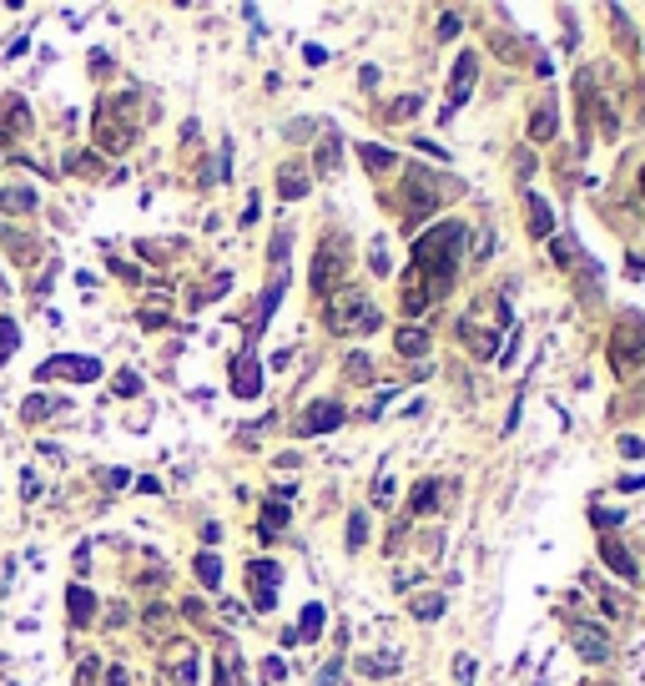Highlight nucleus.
<instances>
[{"mask_svg":"<svg viewBox=\"0 0 645 686\" xmlns=\"http://www.w3.org/2000/svg\"><path fill=\"white\" fill-rule=\"evenodd\" d=\"M459 248H464V222H439L429 238H419L414 248V278L429 283V298L454 288V268H459Z\"/></svg>","mask_w":645,"mask_h":686,"instance_id":"nucleus-1","label":"nucleus"},{"mask_svg":"<svg viewBox=\"0 0 645 686\" xmlns=\"http://www.w3.org/2000/svg\"><path fill=\"white\" fill-rule=\"evenodd\" d=\"M91 127H96V152H106V157H127L132 142H137V96L101 101Z\"/></svg>","mask_w":645,"mask_h":686,"instance_id":"nucleus-2","label":"nucleus"},{"mask_svg":"<svg viewBox=\"0 0 645 686\" xmlns=\"http://www.w3.org/2000/svg\"><path fill=\"white\" fill-rule=\"evenodd\" d=\"M343 278H348V238H343V233H328V238L318 243V258H313V288L328 293V288H338Z\"/></svg>","mask_w":645,"mask_h":686,"instance_id":"nucleus-3","label":"nucleus"},{"mask_svg":"<svg viewBox=\"0 0 645 686\" xmlns=\"http://www.w3.org/2000/svg\"><path fill=\"white\" fill-rule=\"evenodd\" d=\"M378 323H383V313H378L368 298H353V293L338 298V303L328 308V328H333V333H373Z\"/></svg>","mask_w":645,"mask_h":686,"instance_id":"nucleus-4","label":"nucleus"},{"mask_svg":"<svg viewBox=\"0 0 645 686\" xmlns=\"http://www.w3.org/2000/svg\"><path fill=\"white\" fill-rule=\"evenodd\" d=\"M474 76H479V56H474V51H464L459 61H454V91H449V106H444V122L469 101V91H474Z\"/></svg>","mask_w":645,"mask_h":686,"instance_id":"nucleus-5","label":"nucleus"},{"mask_svg":"<svg viewBox=\"0 0 645 686\" xmlns=\"http://www.w3.org/2000/svg\"><path fill=\"white\" fill-rule=\"evenodd\" d=\"M31 132V106L21 96H0V142H21Z\"/></svg>","mask_w":645,"mask_h":686,"instance_id":"nucleus-6","label":"nucleus"},{"mask_svg":"<svg viewBox=\"0 0 645 686\" xmlns=\"http://www.w3.org/2000/svg\"><path fill=\"white\" fill-rule=\"evenodd\" d=\"M55 374H66V379H76V384H91V379H101V364L96 359H46L41 364V379H55Z\"/></svg>","mask_w":645,"mask_h":686,"instance_id":"nucleus-7","label":"nucleus"},{"mask_svg":"<svg viewBox=\"0 0 645 686\" xmlns=\"http://www.w3.org/2000/svg\"><path fill=\"white\" fill-rule=\"evenodd\" d=\"M232 394H238V399H257V394H262V369H257L252 354L232 359Z\"/></svg>","mask_w":645,"mask_h":686,"instance_id":"nucleus-8","label":"nucleus"},{"mask_svg":"<svg viewBox=\"0 0 645 686\" xmlns=\"http://www.w3.org/2000/svg\"><path fill=\"white\" fill-rule=\"evenodd\" d=\"M247 576H252V586H257V611H272L277 606V581H282V565H272V560H252L247 565Z\"/></svg>","mask_w":645,"mask_h":686,"instance_id":"nucleus-9","label":"nucleus"},{"mask_svg":"<svg viewBox=\"0 0 645 686\" xmlns=\"http://www.w3.org/2000/svg\"><path fill=\"white\" fill-rule=\"evenodd\" d=\"M343 424V404H313L303 419H298V434H328Z\"/></svg>","mask_w":645,"mask_h":686,"instance_id":"nucleus-10","label":"nucleus"},{"mask_svg":"<svg viewBox=\"0 0 645 686\" xmlns=\"http://www.w3.org/2000/svg\"><path fill=\"white\" fill-rule=\"evenodd\" d=\"M570 636H575V646H580L585 661H605V656H610V636L600 631V626H575Z\"/></svg>","mask_w":645,"mask_h":686,"instance_id":"nucleus-11","label":"nucleus"},{"mask_svg":"<svg viewBox=\"0 0 645 686\" xmlns=\"http://www.w3.org/2000/svg\"><path fill=\"white\" fill-rule=\"evenodd\" d=\"M36 187L26 182H11V187H0V212H36Z\"/></svg>","mask_w":645,"mask_h":686,"instance_id":"nucleus-12","label":"nucleus"},{"mask_svg":"<svg viewBox=\"0 0 645 686\" xmlns=\"http://www.w3.org/2000/svg\"><path fill=\"white\" fill-rule=\"evenodd\" d=\"M524 207H530V233H535V238H550V233H555V217H550L545 197H540V192H524Z\"/></svg>","mask_w":645,"mask_h":686,"instance_id":"nucleus-13","label":"nucleus"},{"mask_svg":"<svg viewBox=\"0 0 645 686\" xmlns=\"http://www.w3.org/2000/svg\"><path fill=\"white\" fill-rule=\"evenodd\" d=\"M66 611H71V626H86V621L96 616V596H91L86 586H71V591H66Z\"/></svg>","mask_w":645,"mask_h":686,"instance_id":"nucleus-14","label":"nucleus"},{"mask_svg":"<svg viewBox=\"0 0 645 686\" xmlns=\"http://www.w3.org/2000/svg\"><path fill=\"white\" fill-rule=\"evenodd\" d=\"M393 349H398V359H424L429 354V333L424 328H398Z\"/></svg>","mask_w":645,"mask_h":686,"instance_id":"nucleus-15","label":"nucleus"},{"mask_svg":"<svg viewBox=\"0 0 645 686\" xmlns=\"http://www.w3.org/2000/svg\"><path fill=\"white\" fill-rule=\"evenodd\" d=\"M600 560H605V565L615 570V576H625V581H635V560L625 555V545H620V540H605V545H600Z\"/></svg>","mask_w":645,"mask_h":686,"instance_id":"nucleus-16","label":"nucleus"},{"mask_svg":"<svg viewBox=\"0 0 645 686\" xmlns=\"http://www.w3.org/2000/svg\"><path fill=\"white\" fill-rule=\"evenodd\" d=\"M55 409H61V399H50V394H31L26 404H21V419H26V424H41V419L55 414Z\"/></svg>","mask_w":645,"mask_h":686,"instance_id":"nucleus-17","label":"nucleus"},{"mask_svg":"<svg viewBox=\"0 0 645 686\" xmlns=\"http://www.w3.org/2000/svg\"><path fill=\"white\" fill-rule=\"evenodd\" d=\"M277 192H282V197H303V192H308V172L287 162V167L277 172Z\"/></svg>","mask_w":645,"mask_h":686,"instance_id":"nucleus-18","label":"nucleus"},{"mask_svg":"<svg viewBox=\"0 0 645 686\" xmlns=\"http://www.w3.org/2000/svg\"><path fill=\"white\" fill-rule=\"evenodd\" d=\"M192 570H197V581H202L207 591H217V586H222V560H217L212 550H202V555L192 560Z\"/></svg>","mask_w":645,"mask_h":686,"instance_id":"nucleus-19","label":"nucleus"},{"mask_svg":"<svg viewBox=\"0 0 645 686\" xmlns=\"http://www.w3.org/2000/svg\"><path fill=\"white\" fill-rule=\"evenodd\" d=\"M323 626H328V611L313 601V606H303V621H298V641H313V636H323Z\"/></svg>","mask_w":645,"mask_h":686,"instance_id":"nucleus-20","label":"nucleus"},{"mask_svg":"<svg viewBox=\"0 0 645 686\" xmlns=\"http://www.w3.org/2000/svg\"><path fill=\"white\" fill-rule=\"evenodd\" d=\"M358 162H363L368 172H388V167H393L398 157H393L388 147H378V142H363V147H358Z\"/></svg>","mask_w":645,"mask_h":686,"instance_id":"nucleus-21","label":"nucleus"},{"mask_svg":"<svg viewBox=\"0 0 645 686\" xmlns=\"http://www.w3.org/2000/svg\"><path fill=\"white\" fill-rule=\"evenodd\" d=\"M424 308H429V293H424V283H419L414 273H408V288H403V313H408V318H419Z\"/></svg>","mask_w":645,"mask_h":686,"instance_id":"nucleus-22","label":"nucleus"},{"mask_svg":"<svg viewBox=\"0 0 645 686\" xmlns=\"http://www.w3.org/2000/svg\"><path fill=\"white\" fill-rule=\"evenodd\" d=\"M530 137H535V142H550V137H555V101H545L535 117H530Z\"/></svg>","mask_w":645,"mask_h":686,"instance_id":"nucleus-23","label":"nucleus"},{"mask_svg":"<svg viewBox=\"0 0 645 686\" xmlns=\"http://www.w3.org/2000/svg\"><path fill=\"white\" fill-rule=\"evenodd\" d=\"M282 288H287V273L267 283V293H262V303H257V328H267V318H272V308H277V298H282Z\"/></svg>","mask_w":645,"mask_h":686,"instance_id":"nucleus-24","label":"nucleus"},{"mask_svg":"<svg viewBox=\"0 0 645 686\" xmlns=\"http://www.w3.org/2000/svg\"><path fill=\"white\" fill-rule=\"evenodd\" d=\"M318 172H338V132H323V142H318Z\"/></svg>","mask_w":645,"mask_h":686,"instance_id":"nucleus-25","label":"nucleus"},{"mask_svg":"<svg viewBox=\"0 0 645 686\" xmlns=\"http://www.w3.org/2000/svg\"><path fill=\"white\" fill-rule=\"evenodd\" d=\"M414 616H419V621H434V616H444V591L414 596Z\"/></svg>","mask_w":645,"mask_h":686,"instance_id":"nucleus-26","label":"nucleus"},{"mask_svg":"<svg viewBox=\"0 0 645 686\" xmlns=\"http://www.w3.org/2000/svg\"><path fill=\"white\" fill-rule=\"evenodd\" d=\"M363 540H368V514L353 510V520H348V550H358Z\"/></svg>","mask_w":645,"mask_h":686,"instance_id":"nucleus-27","label":"nucleus"},{"mask_svg":"<svg viewBox=\"0 0 645 686\" xmlns=\"http://www.w3.org/2000/svg\"><path fill=\"white\" fill-rule=\"evenodd\" d=\"M464 338L474 343V354H479V359H489V354H494V333H479L474 323H464Z\"/></svg>","mask_w":645,"mask_h":686,"instance_id":"nucleus-28","label":"nucleus"},{"mask_svg":"<svg viewBox=\"0 0 645 686\" xmlns=\"http://www.w3.org/2000/svg\"><path fill=\"white\" fill-rule=\"evenodd\" d=\"M16 343H21L16 318H0V359H6V354H16Z\"/></svg>","mask_w":645,"mask_h":686,"instance_id":"nucleus-29","label":"nucleus"},{"mask_svg":"<svg viewBox=\"0 0 645 686\" xmlns=\"http://www.w3.org/2000/svg\"><path fill=\"white\" fill-rule=\"evenodd\" d=\"M434 500H439V485H434V480H424V485L414 490V510H419V514H429V510H434Z\"/></svg>","mask_w":645,"mask_h":686,"instance_id":"nucleus-30","label":"nucleus"},{"mask_svg":"<svg viewBox=\"0 0 645 686\" xmlns=\"http://www.w3.org/2000/svg\"><path fill=\"white\" fill-rule=\"evenodd\" d=\"M76 686H101V661H96V656H86V661L76 666Z\"/></svg>","mask_w":645,"mask_h":686,"instance_id":"nucleus-31","label":"nucleus"},{"mask_svg":"<svg viewBox=\"0 0 645 686\" xmlns=\"http://www.w3.org/2000/svg\"><path fill=\"white\" fill-rule=\"evenodd\" d=\"M116 394H122V399H137V394H142V379H137L132 369H122V374H116Z\"/></svg>","mask_w":645,"mask_h":686,"instance_id":"nucleus-32","label":"nucleus"},{"mask_svg":"<svg viewBox=\"0 0 645 686\" xmlns=\"http://www.w3.org/2000/svg\"><path fill=\"white\" fill-rule=\"evenodd\" d=\"M277 525H287V510H282V505H267V514H262V535H272Z\"/></svg>","mask_w":645,"mask_h":686,"instance_id":"nucleus-33","label":"nucleus"},{"mask_svg":"<svg viewBox=\"0 0 645 686\" xmlns=\"http://www.w3.org/2000/svg\"><path fill=\"white\" fill-rule=\"evenodd\" d=\"M454 681H459V686H474V661H469V656L454 661Z\"/></svg>","mask_w":645,"mask_h":686,"instance_id":"nucleus-34","label":"nucleus"},{"mask_svg":"<svg viewBox=\"0 0 645 686\" xmlns=\"http://www.w3.org/2000/svg\"><path fill=\"white\" fill-rule=\"evenodd\" d=\"M6 243H11V253H16V258H31V253H36V243H31V238H16L11 227H6Z\"/></svg>","mask_w":645,"mask_h":686,"instance_id":"nucleus-35","label":"nucleus"},{"mask_svg":"<svg viewBox=\"0 0 645 686\" xmlns=\"http://www.w3.org/2000/svg\"><path fill=\"white\" fill-rule=\"evenodd\" d=\"M414 111H419V96H398V101H393V117H398V122L414 117Z\"/></svg>","mask_w":645,"mask_h":686,"instance_id":"nucleus-36","label":"nucleus"},{"mask_svg":"<svg viewBox=\"0 0 645 686\" xmlns=\"http://www.w3.org/2000/svg\"><path fill=\"white\" fill-rule=\"evenodd\" d=\"M439 36H444V41H454V36H459V16H454V11H449V16H439Z\"/></svg>","mask_w":645,"mask_h":686,"instance_id":"nucleus-37","label":"nucleus"},{"mask_svg":"<svg viewBox=\"0 0 645 686\" xmlns=\"http://www.w3.org/2000/svg\"><path fill=\"white\" fill-rule=\"evenodd\" d=\"M106 686H132V676H127V666H106Z\"/></svg>","mask_w":645,"mask_h":686,"instance_id":"nucleus-38","label":"nucleus"},{"mask_svg":"<svg viewBox=\"0 0 645 686\" xmlns=\"http://www.w3.org/2000/svg\"><path fill=\"white\" fill-rule=\"evenodd\" d=\"M333 681H338V661H328V666L313 676V686H333Z\"/></svg>","mask_w":645,"mask_h":686,"instance_id":"nucleus-39","label":"nucleus"},{"mask_svg":"<svg viewBox=\"0 0 645 686\" xmlns=\"http://www.w3.org/2000/svg\"><path fill=\"white\" fill-rule=\"evenodd\" d=\"M91 71H96V76L111 71V56H106V51H91Z\"/></svg>","mask_w":645,"mask_h":686,"instance_id":"nucleus-40","label":"nucleus"},{"mask_svg":"<svg viewBox=\"0 0 645 686\" xmlns=\"http://www.w3.org/2000/svg\"><path fill=\"white\" fill-rule=\"evenodd\" d=\"M373 273H378V278L388 273V253H383V243H373Z\"/></svg>","mask_w":645,"mask_h":686,"instance_id":"nucleus-41","label":"nucleus"},{"mask_svg":"<svg viewBox=\"0 0 645 686\" xmlns=\"http://www.w3.org/2000/svg\"><path fill=\"white\" fill-rule=\"evenodd\" d=\"M262 676H267V681H277V676H287V666L272 656V661H262Z\"/></svg>","mask_w":645,"mask_h":686,"instance_id":"nucleus-42","label":"nucleus"},{"mask_svg":"<svg viewBox=\"0 0 645 686\" xmlns=\"http://www.w3.org/2000/svg\"><path fill=\"white\" fill-rule=\"evenodd\" d=\"M620 454H645V444H640L635 434H625V439H620Z\"/></svg>","mask_w":645,"mask_h":686,"instance_id":"nucleus-43","label":"nucleus"},{"mask_svg":"<svg viewBox=\"0 0 645 686\" xmlns=\"http://www.w3.org/2000/svg\"><path fill=\"white\" fill-rule=\"evenodd\" d=\"M595 525H620V510H595Z\"/></svg>","mask_w":645,"mask_h":686,"instance_id":"nucleus-44","label":"nucleus"},{"mask_svg":"<svg viewBox=\"0 0 645 686\" xmlns=\"http://www.w3.org/2000/svg\"><path fill=\"white\" fill-rule=\"evenodd\" d=\"M142 323H146V328H161V323H166V313H156V308H146V313H142Z\"/></svg>","mask_w":645,"mask_h":686,"instance_id":"nucleus-45","label":"nucleus"},{"mask_svg":"<svg viewBox=\"0 0 645 686\" xmlns=\"http://www.w3.org/2000/svg\"><path fill=\"white\" fill-rule=\"evenodd\" d=\"M640 192H645V167H640Z\"/></svg>","mask_w":645,"mask_h":686,"instance_id":"nucleus-46","label":"nucleus"}]
</instances>
